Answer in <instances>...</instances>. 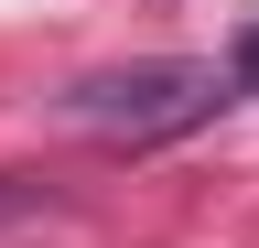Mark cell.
Masks as SVG:
<instances>
[{
  "instance_id": "1",
  "label": "cell",
  "mask_w": 259,
  "mask_h": 248,
  "mask_svg": "<svg viewBox=\"0 0 259 248\" xmlns=\"http://www.w3.org/2000/svg\"><path fill=\"white\" fill-rule=\"evenodd\" d=\"M54 108L76 119V130H97V140H173V130H194V119L227 108V76L194 65V54H151V65H97V76H76Z\"/></svg>"
},
{
  "instance_id": "2",
  "label": "cell",
  "mask_w": 259,
  "mask_h": 248,
  "mask_svg": "<svg viewBox=\"0 0 259 248\" xmlns=\"http://www.w3.org/2000/svg\"><path fill=\"white\" fill-rule=\"evenodd\" d=\"M238 86H259V22H248V43H238Z\"/></svg>"
}]
</instances>
